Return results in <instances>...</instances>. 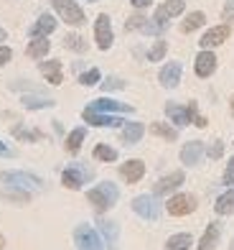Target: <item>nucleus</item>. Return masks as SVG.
I'll list each match as a JSON object with an SVG mask.
<instances>
[{
    "mask_svg": "<svg viewBox=\"0 0 234 250\" xmlns=\"http://www.w3.org/2000/svg\"><path fill=\"white\" fill-rule=\"evenodd\" d=\"M74 243L76 250H105V240L92 225H76L74 230Z\"/></svg>",
    "mask_w": 234,
    "mask_h": 250,
    "instance_id": "39448f33",
    "label": "nucleus"
},
{
    "mask_svg": "<svg viewBox=\"0 0 234 250\" xmlns=\"http://www.w3.org/2000/svg\"><path fill=\"white\" fill-rule=\"evenodd\" d=\"M229 33H232V26L229 23H221V26H211L204 36H201V41H198V46L201 49H214V46H221L227 39H229Z\"/></svg>",
    "mask_w": 234,
    "mask_h": 250,
    "instance_id": "ddd939ff",
    "label": "nucleus"
},
{
    "mask_svg": "<svg viewBox=\"0 0 234 250\" xmlns=\"http://www.w3.org/2000/svg\"><path fill=\"white\" fill-rule=\"evenodd\" d=\"M229 250H234V237H232V245H229Z\"/></svg>",
    "mask_w": 234,
    "mask_h": 250,
    "instance_id": "8fccbe9b",
    "label": "nucleus"
},
{
    "mask_svg": "<svg viewBox=\"0 0 234 250\" xmlns=\"http://www.w3.org/2000/svg\"><path fill=\"white\" fill-rule=\"evenodd\" d=\"M183 181H186V174H183V171H171L168 176L158 179V184H155L153 194H155V197H165V194H171V191H176L178 187L183 184Z\"/></svg>",
    "mask_w": 234,
    "mask_h": 250,
    "instance_id": "a211bd4d",
    "label": "nucleus"
},
{
    "mask_svg": "<svg viewBox=\"0 0 234 250\" xmlns=\"http://www.w3.org/2000/svg\"><path fill=\"white\" fill-rule=\"evenodd\" d=\"M188 115H191V125H196V128H206V118L204 115H198V105L196 102H191V105H188Z\"/></svg>",
    "mask_w": 234,
    "mask_h": 250,
    "instance_id": "4c0bfd02",
    "label": "nucleus"
},
{
    "mask_svg": "<svg viewBox=\"0 0 234 250\" xmlns=\"http://www.w3.org/2000/svg\"><path fill=\"white\" fill-rule=\"evenodd\" d=\"M120 199V189L117 184H112V181H102V184H97L87 191V202L92 204V207L97 212H107V209H112L115 204Z\"/></svg>",
    "mask_w": 234,
    "mask_h": 250,
    "instance_id": "f257e3e1",
    "label": "nucleus"
},
{
    "mask_svg": "<svg viewBox=\"0 0 234 250\" xmlns=\"http://www.w3.org/2000/svg\"><path fill=\"white\" fill-rule=\"evenodd\" d=\"M132 212L140 214L143 220L155 222V220L161 217V202H158V197H155V194H140V197L132 199Z\"/></svg>",
    "mask_w": 234,
    "mask_h": 250,
    "instance_id": "423d86ee",
    "label": "nucleus"
},
{
    "mask_svg": "<svg viewBox=\"0 0 234 250\" xmlns=\"http://www.w3.org/2000/svg\"><path fill=\"white\" fill-rule=\"evenodd\" d=\"M49 51H51V41H49V36L31 39V41H28V46H26V54L31 56V59H36V62L46 59V56H49Z\"/></svg>",
    "mask_w": 234,
    "mask_h": 250,
    "instance_id": "b1692460",
    "label": "nucleus"
},
{
    "mask_svg": "<svg viewBox=\"0 0 234 250\" xmlns=\"http://www.w3.org/2000/svg\"><path fill=\"white\" fill-rule=\"evenodd\" d=\"M216 54L211 51V49H201L196 54V59H194V72L196 77H201V79H209L211 74L216 72Z\"/></svg>",
    "mask_w": 234,
    "mask_h": 250,
    "instance_id": "9b49d317",
    "label": "nucleus"
},
{
    "mask_svg": "<svg viewBox=\"0 0 234 250\" xmlns=\"http://www.w3.org/2000/svg\"><path fill=\"white\" fill-rule=\"evenodd\" d=\"M219 237H221V225L211 222L206 227V232L201 235V240H198V250H214L219 245Z\"/></svg>",
    "mask_w": 234,
    "mask_h": 250,
    "instance_id": "393cba45",
    "label": "nucleus"
},
{
    "mask_svg": "<svg viewBox=\"0 0 234 250\" xmlns=\"http://www.w3.org/2000/svg\"><path fill=\"white\" fill-rule=\"evenodd\" d=\"M97 227H99V232H102L105 245H107L109 250H120V248H117V240H120V227H117V222L99 217V220H97Z\"/></svg>",
    "mask_w": 234,
    "mask_h": 250,
    "instance_id": "aec40b11",
    "label": "nucleus"
},
{
    "mask_svg": "<svg viewBox=\"0 0 234 250\" xmlns=\"http://www.w3.org/2000/svg\"><path fill=\"white\" fill-rule=\"evenodd\" d=\"M204 156H206V148L201 141H188L181 148V164L183 166H198Z\"/></svg>",
    "mask_w": 234,
    "mask_h": 250,
    "instance_id": "f3484780",
    "label": "nucleus"
},
{
    "mask_svg": "<svg viewBox=\"0 0 234 250\" xmlns=\"http://www.w3.org/2000/svg\"><path fill=\"white\" fill-rule=\"evenodd\" d=\"M229 105H232V118H234V95H232V100H229Z\"/></svg>",
    "mask_w": 234,
    "mask_h": 250,
    "instance_id": "de8ad7c7",
    "label": "nucleus"
},
{
    "mask_svg": "<svg viewBox=\"0 0 234 250\" xmlns=\"http://www.w3.org/2000/svg\"><path fill=\"white\" fill-rule=\"evenodd\" d=\"M89 3H97V0H89Z\"/></svg>",
    "mask_w": 234,
    "mask_h": 250,
    "instance_id": "3c124183",
    "label": "nucleus"
},
{
    "mask_svg": "<svg viewBox=\"0 0 234 250\" xmlns=\"http://www.w3.org/2000/svg\"><path fill=\"white\" fill-rule=\"evenodd\" d=\"M165 54H168V43L163 39H158V41H153V46L148 49V62H163Z\"/></svg>",
    "mask_w": 234,
    "mask_h": 250,
    "instance_id": "473e14b6",
    "label": "nucleus"
},
{
    "mask_svg": "<svg viewBox=\"0 0 234 250\" xmlns=\"http://www.w3.org/2000/svg\"><path fill=\"white\" fill-rule=\"evenodd\" d=\"M0 156H13V151H10L3 141H0Z\"/></svg>",
    "mask_w": 234,
    "mask_h": 250,
    "instance_id": "a18cd8bd",
    "label": "nucleus"
},
{
    "mask_svg": "<svg viewBox=\"0 0 234 250\" xmlns=\"http://www.w3.org/2000/svg\"><path fill=\"white\" fill-rule=\"evenodd\" d=\"M0 181L5 187H18V189H26V191H41L43 189V181L38 176H33L28 171H3L0 174Z\"/></svg>",
    "mask_w": 234,
    "mask_h": 250,
    "instance_id": "20e7f679",
    "label": "nucleus"
},
{
    "mask_svg": "<svg viewBox=\"0 0 234 250\" xmlns=\"http://www.w3.org/2000/svg\"><path fill=\"white\" fill-rule=\"evenodd\" d=\"M206 156H209V158H221V156H224V143H221V141H214V143H211L209 148H206Z\"/></svg>",
    "mask_w": 234,
    "mask_h": 250,
    "instance_id": "ea45409f",
    "label": "nucleus"
},
{
    "mask_svg": "<svg viewBox=\"0 0 234 250\" xmlns=\"http://www.w3.org/2000/svg\"><path fill=\"white\" fill-rule=\"evenodd\" d=\"M99 82H102V74H99L97 66H92V69H87V72L79 74V84H82V87H94V84H99Z\"/></svg>",
    "mask_w": 234,
    "mask_h": 250,
    "instance_id": "72a5a7b5",
    "label": "nucleus"
},
{
    "mask_svg": "<svg viewBox=\"0 0 234 250\" xmlns=\"http://www.w3.org/2000/svg\"><path fill=\"white\" fill-rule=\"evenodd\" d=\"M120 176L127 181V184H138V181L145 176V164L140 158H130V161L120 164Z\"/></svg>",
    "mask_w": 234,
    "mask_h": 250,
    "instance_id": "6ab92c4d",
    "label": "nucleus"
},
{
    "mask_svg": "<svg viewBox=\"0 0 234 250\" xmlns=\"http://www.w3.org/2000/svg\"><path fill=\"white\" fill-rule=\"evenodd\" d=\"M87 107H89V110H97V112H112V115H132V105L117 102V100H112V97H99V100H92Z\"/></svg>",
    "mask_w": 234,
    "mask_h": 250,
    "instance_id": "f8f14e48",
    "label": "nucleus"
},
{
    "mask_svg": "<svg viewBox=\"0 0 234 250\" xmlns=\"http://www.w3.org/2000/svg\"><path fill=\"white\" fill-rule=\"evenodd\" d=\"M130 5L135 8V10H145V8L153 5V0H130Z\"/></svg>",
    "mask_w": 234,
    "mask_h": 250,
    "instance_id": "c03bdc74",
    "label": "nucleus"
},
{
    "mask_svg": "<svg viewBox=\"0 0 234 250\" xmlns=\"http://www.w3.org/2000/svg\"><path fill=\"white\" fill-rule=\"evenodd\" d=\"M5 39H8V33H5V28H0V43H3Z\"/></svg>",
    "mask_w": 234,
    "mask_h": 250,
    "instance_id": "49530a36",
    "label": "nucleus"
},
{
    "mask_svg": "<svg viewBox=\"0 0 234 250\" xmlns=\"http://www.w3.org/2000/svg\"><path fill=\"white\" fill-rule=\"evenodd\" d=\"M3 245H5V240H3V235H0V250H3Z\"/></svg>",
    "mask_w": 234,
    "mask_h": 250,
    "instance_id": "09e8293b",
    "label": "nucleus"
},
{
    "mask_svg": "<svg viewBox=\"0 0 234 250\" xmlns=\"http://www.w3.org/2000/svg\"><path fill=\"white\" fill-rule=\"evenodd\" d=\"M38 72L43 74V79H46L49 84L59 87L64 82V69H61V62L59 59H41L38 62Z\"/></svg>",
    "mask_w": 234,
    "mask_h": 250,
    "instance_id": "2eb2a0df",
    "label": "nucleus"
},
{
    "mask_svg": "<svg viewBox=\"0 0 234 250\" xmlns=\"http://www.w3.org/2000/svg\"><path fill=\"white\" fill-rule=\"evenodd\" d=\"M150 133L158 135V138H163V141H168V143L178 141V128H176V125H171V123H153L150 125Z\"/></svg>",
    "mask_w": 234,
    "mask_h": 250,
    "instance_id": "bb28decb",
    "label": "nucleus"
},
{
    "mask_svg": "<svg viewBox=\"0 0 234 250\" xmlns=\"http://www.w3.org/2000/svg\"><path fill=\"white\" fill-rule=\"evenodd\" d=\"M232 146H234V143H232Z\"/></svg>",
    "mask_w": 234,
    "mask_h": 250,
    "instance_id": "603ef678",
    "label": "nucleus"
},
{
    "mask_svg": "<svg viewBox=\"0 0 234 250\" xmlns=\"http://www.w3.org/2000/svg\"><path fill=\"white\" fill-rule=\"evenodd\" d=\"M56 26H59V21L54 18L51 13H41L38 18H36V23H33L31 28H28V36L31 39H41V36H51L54 31H56Z\"/></svg>",
    "mask_w": 234,
    "mask_h": 250,
    "instance_id": "dca6fc26",
    "label": "nucleus"
},
{
    "mask_svg": "<svg viewBox=\"0 0 234 250\" xmlns=\"http://www.w3.org/2000/svg\"><path fill=\"white\" fill-rule=\"evenodd\" d=\"M94 41L99 51H107L115 41V31H112V21H109L107 13H99L94 18Z\"/></svg>",
    "mask_w": 234,
    "mask_h": 250,
    "instance_id": "0eeeda50",
    "label": "nucleus"
},
{
    "mask_svg": "<svg viewBox=\"0 0 234 250\" xmlns=\"http://www.w3.org/2000/svg\"><path fill=\"white\" fill-rule=\"evenodd\" d=\"M196 197L194 194H173L168 202H165V209H168L171 217H186L196 209Z\"/></svg>",
    "mask_w": 234,
    "mask_h": 250,
    "instance_id": "9d476101",
    "label": "nucleus"
},
{
    "mask_svg": "<svg viewBox=\"0 0 234 250\" xmlns=\"http://www.w3.org/2000/svg\"><path fill=\"white\" fill-rule=\"evenodd\" d=\"M64 46L69 49V51H76V54H84L89 49V43L84 36H79V33H66L64 36Z\"/></svg>",
    "mask_w": 234,
    "mask_h": 250,
    "instance_id": "c756f323",
    "label": "nucleus"
},
{
    "mask_svg": "<svg viewBox=\"0 0 234 250\" xmlns=\"http://www.w3.org/2000/svg\"><path fill=\"white\" fill-rule=\"evenodd\" d=\"M214 209H216V214H229V212H234V187H229V191H224V194L216 199Z\"/></svg>",
    "mask_w": 234,
    "mask_h": 250,
    "instance_id": "7c9ffc66",
    "label": "nucleus"
},
{
    "mask_svg": "<svg viewBox=\"0 0 234 250\" xmlns=\"http://www.w3.org/2000/svg\"><path fill=\"white\" fill-rule=\"evenodd\" d=\"M13 135L18 141H26V143H36L41 138V133L38 130H31V128H23V125H16L13 128Z\"/></svg>",
    "mask_w": 234,
    "mask_h": 250,
    "instance_id": "f704fd0d",
    "label": "nucleus"
},
{
    "mask_svg": "<svg viewBox=\"0 0 234 250\" xmlns=\"http://www.w3.org/2000/svg\"><path fill=\"white\" fill-rule=\"evenodd\" d=\"M221 18H224V21H232L234 18V0H227L224 10H221Z\"/></svg>",
    "mask_w": 234,
    "mask_h": 250,
    "instance_id": "37998d69",
    "label": "nucleus"
},
{
    "mask_svg": "<svg viewBox=\"0 0 234 250\" xmlns=\"http://www.w3.org/2000/svg\"><path fill=\"white\" fill-rule=\"evenodd\" d=\"M51 8L66 26L72 28H82L87 23V13L82 10V5L76 0H51Z\"/></svg>",
    "mask_w": 234,
    "mask_h": 250,
    "instance_id": "f03ea898",
    "label": "nucleus"
},
{
    "mask_svg": "<svg viewBox=\"0 0 234 250\" xmlns=\"http://www.w3.org/2000/svg\"><path fill=\"white\" fill-rule=\"evenodd\" d=\"M94 179V171L89 166H84V164H69L61 171V184L66 187V189H72V191H76V189H82L84 184H89V181Z\"/></svg>",
    "mask_w": 234,
    "mask_h": 250,
    "instance_id": "7ed1b4c3",
    "label": "nucleus"
},
{
    "mask_svg": "<svg viewBox=\"0 0 234 250\" xmlns=\"http://www.w3.org/2000/svg\"><path fill=\"white\" fill-rule=\"evenodd\" d=\"M181 74H183L181 62H168V64H163V69L158 72V82L165 89H176L181 84Z\"/></svg>",
    "mask_w": 234,
    "mask_h": 250,
    "instance_id": "4468645a",
    "label": "nucleus"
},
{
    "mask_svg": "<svg viewBox=\"0 0 234 250\" xmlns=\"http://www.w3.org/2000/svg\"><path fill=\"white\" fill-rule=\"evenodd\" d=\"M143 133H145V125H143V123H138V120H125L120 135H122V143H125V146H135V143H140Z\"/></svg>",
    "mask_w": 234,
    "mask_h": 250,
    "instance_id": "5701e85b",
    "label": "nucleus"
},
{
    "mask_svg": "<svg viewBox=\"0 0 234 250\" xmlns=\"http://www.w3.org/2000/svg\"><path fill=\"white\" fill-rule=\"evenodd\" d=\"M224 184L232 187L234 184V156H232V161L227 164V171H224Z\"/></svg>",
    "mask_w": 234,
    "mask_h": 250,
    "instance_id": "79ce46f5",
    "label": "nucleus"
},
{
    "mask_svg": "<svg viewBox=\"0 0 234 250\" xmlns=\"http://www.w3.org/2000/svg\"><path fill=\"white\" fill-rule=\"evenodd\" d=\"M186 10V0H163V3L155 8V16H153V21L158 26H163V28H168V21L171 18H176V16H181Z\"/></svg>",
    "mask_w": 234,
    "mask_h": 250,
    "instance_id": "1a4fd4ad",
    "label": "nucleus"
},
{
    "mask_svg": "<svg viewBox=\"0 0 234 250\" xmlns=\"http://www.w3.org/2000/svg\"><path fill=\"white\" fill-rule=\"evenodd\" d=\"M10 59H13V49L5 46V43H0V66L10 64Z\"/></svg>",
    "mask_w": 234,
    "mask_h": 250,
    "instance_id": "a19ab883",
    "label": "nucleus"
},
{
    "mask_svg": "<svg viewBox=\"0 0 234 250\" xmlns=\"http://www.w3.org/2000/svg\"><path fill=\"white\" fill-rule=\"evenodd\" d=\"M206 23V16L201 13V10H194V13H188L183 21H181V33H194L198 31Z\"/></svg>",
    "mask_w": 234,
    "mask_h": 250,
    "instance_id": "cd10ccee",
    "label": "nucleus"
},
{
    "mask_svg": "<svg viewBox=\"0 0 234 250\" xmlns=\"http://www.w3.org/2000/svg\"><path fill=\"white\" fill-rule=\"evenodd\" d=\"M92 156L97 158V161H105V164H115V161H117V151L112 148V146H105V143L94 146Z\"/></svg>",
    "mask_w": 234,
    "mask_h": 250,
    "instance_id": "2f4dec72",
    "label": "nucleus"
},
{
    "mask_svg": "<svg viewBox=\"0 0 234 250\" xmlns=\"http://www.w3.org/2000/svg\"><path fill=\"white\" fill-rule=\"evenodd\" d=\"M20 105L26 110H51L56 105V100H51L41 92H33V95H20Z\"/></svg>",
    "mask_w": 234,
    "mask_h": 250,
    "instance_id": "4be33fe9",
    "label": "nucleus"
},
{
    "mask_svg": "<svg viewBox=\"0 0 234 250\" xmlns=\"http://www.w3.org/2000/svg\"><path fill=\"white\" fill-rule=\"evenodd\" d=\"M165 115L168 120L176 125V128H186V125H191V115H188V105H178V102H168L165 105Z\"/></svg>",
    "mask_w": 234,
    "mask_h": 250,
    "instance_id": "412c9836",
    "label": "nucleus"
},
{
    "mask_svg": "<svg viewBox=\"0 0 234 250\" xmlns=\"http://www.w3.org/2000/svg\"><path fill=\"white\" fill-rule=\"evenodd\" d=\"M148 21H150V18H145L143 13H135V16H130V18H127V23H125V31H145Z\"/></svg>",
    "mask_w": 234,
    "mask_h": 250,
    "instance_id": "e433bc0d",
    "label": "nucleus"
},
{
    "mask_svg": "<svg viewBox=\"0 0 234 250\" xmlns=\"http://www.w3.org/2000/svg\"><path fill=\"white\" fill-rule=\"evenodd\" d=\"M3 197L10 199V202H28L31 199V191L18 189V187H8V189H3Z\"/></svg>",
    "mask_w": 234,
    "mask_h": 250,
    "instance_id": "c9c22d12",
    "label": "nucleus"
},
{
    "mask_svg": "<svg viewBox=\"0 0 234 250\" xmlns=\"http://www.w3.org/2000/svg\"><path fill=\"white\" fill-rule=\"evenodd\" d=\"M82 118H84L87 125H92V128H122V125H125V118H122V115L97 112V110H89V107H84Z\"/></svg>",
    "mask_w": 234,
    "mask_h": 250,
    "instance_id": "6e6552de",
    "label": "nucleus"
},
{
    "mask_svg": "<svg viewBox=\"0 0 234 250\" xmlns=\"http://www.w3.org/2000/svg\"><path fill=\"white\" fill-rule=\"evenodd\" d=\"M194 245V237L188 232H176L165 240V250H188Z\"/></svg>",
    "mask_w": 234,
    "mask_h": 250,
    "instance_id": "c85d7f7f",
    "label": "nucleus"
},
{
    "mask_svg": "<svg viewBox=\"0 0 234 250\" xmlns=\"http://www.w3.org/2000/svg\"><path fill=\"white\" fill-rule=\"evenodd\" d=\"M84 138H87V128H74L69 135H66V143H64V148L69 151V153H79L82 151V143H84Z\"/></svg>",
    "mask_w": 234,
    "mask_h": 250,
    "instance_id": "a878e982",
    "label": "nucleus"
},
{
    "mask_svg": "<svg viewBox=\"0 0 234 250\" xmlns=\"http://www.w3.org/2000/svg\"><path fill=\"white\" fill-rule=\"evenodd\" d=\"M99 84H102V89H107V92L109 89H125V82H122L120 77H107L105 82H99Z\"/></svg>",
    "mask_w": 234,
    "mask_h": 250,
    "instance_id": "58836bf2",
    "label": "nucleus"
}]
</instances>
